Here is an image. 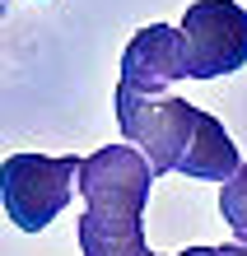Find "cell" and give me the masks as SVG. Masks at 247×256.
Instances as JSON below:
<instances>
[{"mask_svg": "<svg viewBox=\"0 0 247 256\" xmlns=\"http://www.w3.org/2000/svg\"><path fill=\"white\" fill-rule=\"evenodd\" d=\"M75 182H80V158L75 154H19L0 158V200H5V214L14 228L24 233H42L47 224L70 205Z\"/></svg>", "mask_w": 247, "mask_h": 256, "instance_id": "cell-2", "label": "cell"}, {"mask_svg": "<svg viewBox=\"0 0 247 256\" xmlns=\"http://www.w3.org/2000/svg\"><path fill=\"white\" fill-rule=\"evenodd\" d=\"M219 214H224L228 228H233L238 242H247V163L219 186Z\"/></svg>", "mask_w": 247, "mask_h": 256, "instance_id": "cell-7", "label": "cell"}, {"mask_svg": "<svg viewBox=\"0 0 247 256\" xmlns=\"http://www.w3.org/2000/svg\"><path fill=\"white\" fill-rule=\"evenodd\" d=\"M238 168H242V154H238V144L228 140L224 122L214 112H200L196 130H191V144H187V154H182V163H177V172L196 177V182H228Z\"/></svg>", "mask_w": 247, "mask_h": 256, "instance_id": "cell-6", "label": "cell"}, {"mask_svg": "<svg viewBox=\"0 0 247 256\" xmlns=\"http://www.w3.org/2000/svg\"><path fill=\"white\" fill-rule=\"evenodd\" d=\"M112 102H117L121 140L149 158L154 177L177 172V163H182V154H187V144H191L196 116H200L196 102H187V98H145V94L121 88V84H117Z\"/></svg>", "mask_w": 247, "mask_h": 256, "instance_id": "cell-3", "label": "cell"}, {"mask_svg": "<svg viewBox=\"0 0 247 256\" xmlns=\"http://www.w3.org/2000/svg\"><path fill=\"white\" fill-rule=\"evenodd\" d=\"M154 168L140 149L107 144L80 158V252L84 256H154L145 242V200Z\"/></svg>", "mask_w": 247, "mask_h": 256, "instance_id": "cell-1", "label": "cell"}, {"mask_svg": "<svg viewBox=\"0 0 247 256\" xmlns=\"http://www.w3.org/2000/svg\"><path fill=\"white\" fill-rule=\"evenodd\" d=\"M173 80H187V56H182V28L173 24H149L140 28L126 52H121V88L145 98H163Z\"/></svg>", "mask_w": 247, "mask_h": 256, "instance_id": "cell-5", "label": "cell"}, {"mask_svg": "<svg viewBox=\"0 0 247 256\" xmlns=\"http://www.w3.org/2000/svg\"><path fill=\"white\" fill-rule=\"evenodd\" d=\"M177 28L187 80H219L247 66V10L238 0H196Z\"/></svg>", "mask_w": 247, "mask_h": 256, "instance_id": "cell-4", "label": "cell"}, {"mask_svg": "<svg viewBox=\"0 0 247 256\" xmlns=\"http://www.w3.org/2000/svg\"><path fill=\"white\" fill-rule=\"evenodd\" d=\"M182 256H247V242H224V247H187Z\"/></svg>", "mask_w": 247, "mask_h": 256, "instance_id": "cell-8", "label": "cell"}, {"mask_svg": "<svg viewBox=\"0 0 247 256\" xmlns=\"http://www.w3.org/2000/svg\"><path fill=\"white\" fill-rule=\"evenodd\" d=\"M177 256H182V252H177Z\"/></svg>", "mask_w": 247, "mask_h": 256, "instance_id": "cell-9", "label": "cell"}]
</instances>
